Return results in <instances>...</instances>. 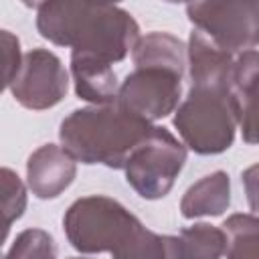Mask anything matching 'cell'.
Masks as SVG:
<instances>
[{"mask_svg":"<svg viewBox=\"0 0 259 259\" xmlns=\"http://www.w3.org/2000/svg\"><path fill=\"white\" fill-rule=\"evenodd\" d=\"M180 81L182 75L168 69H136L125 77V81L117 89L115 103L125 111L152 123L154 119L172 113L178 105Z\"/></svg>","mask_w":259,"mask_h":259,"instance_id":"7","label":"cell"},{"mask_svg":"<svg viewBox=\"0 0 259 259\" xmlns=\"http://www.w3.org/2000/svg\"><path fill=\"white\" fill-rule=\"evenodd\" d=\"M8 231H10V225L0 223V249H2V243L6 241V237H8Z\"/></svg>","mask_w":259,"mask_h":259,"instance_id":"21","label":"cell"},{"mask_svg":"<svg viewBox=\"0 0 259 259\" xmlns=\"http://www.w3.org/2000/svg\"><path fill=\"white\" fill-rule=\"evenodd\" d=\"M26 208V188L18 174L10 168H0V223L12 225Z\"/></svg>","mask_w":259,"mask_h":259,"instance_id":"17","label":"cell"},{"mask_svg":"<svg viewBox=\"0 0 259 259\" xmlns=\"http://www.w3.org/2000/svg\"><path fill=\"white\" fill-rule=\"evenodd\" d=\"M125 259H182V251L178 237H162L146 229Z\"/></svg>","mask_w":259,"mask_h":259,"instance_id":"19","label":"cell"},{"mask_svg":"<svg viewBox=\"0 0 259 259\" xmlns=\"http://www.w3.org/2000/svg\"><path fill=\"white\" fill-rule=\"evenodd\" d=\"M63 225L69 243L77 251H109L113 259H125L146 231L130 210L107 196H85L75 200Z\"/></svg>","mask_w":259,"mask_h":259,"instance_id":"3","label":"cell"},{"mask_svg":"<svg viewBox=\"0 0 259 259\" xmlns=\"http://www.w3.org/2000/svg\"><path fill=\"white\" fill-rule=\"evenodd\" d=\"M10 87L20 105L28 109H49L67 95L69 77L55 53L47 49H32L22 55Z\"/></svg>","mask_w":259,"mask_h":259,"instance_id":"8","label":"cell"},{"mask_svg":"<svg viewBox=\"0 0 259 259\" xmlns=\"http://www.w3.org/2000/svg\"><path fill=\"white\" fill-rule=\"evenodd\" d=\"M20 61H22V55H20L18 38L12 32L0 28V93L16 77Z\"/></svg>","mask_w":259,"mask_h":259,"instance_id":"20","label":"cell"},{"mask_svg":"<svg viewBox=\"0 0 259 259\" xmlns=\"http://www.w3.org/2000/svg\"><path fill=\"white\" fill-rule=\"evenodd\" d=\"M77 166L75 160L55 144L40 146L30 158L26 166L28 186L38 198H55L59 196L75 178Z\"/></svg>","mask_w":259,"mask_h":259,"instance_id":"9","label":"cell"},{"mask_svg":"<svg viewBox=\"0 0 259 259\" xmlns=\"http://www.w3.org/2000/svg\"><path fill=\"white\" fill-rule=\"evenodd\" d=\"M152 123L117 103L73 111L63 119L61 148L77 162L123 168L134 148L150 134Z\"/></svg>","mask_w":259,"mask_h":259,"instance_id":"2","label":"cell"},{"mask_svg":"<svg viewBox=\"0 0 259 259\" xmlns=\"http://www.w3.org/2000/svg\"><path fill=\"white\" fill-rule=\"evenodd\" d=\"M6 259H55L53 237L42 229L22 231L16 237Z\"/></svg>","mask_w":259,"mask_h":259,"instance_id":"18","label":"cell"},{"mask_svg":"<svg viewBox=\"0 0 259 259\" xmlns=\"http://www.w3.org/2000/svg\"><path fill=\"white\" fill-rule=\"evenodd\" d=\"M174 125L182 140L198 154H221L235 138V113L227 91L192 87L178 107Z\"/></svg>","mask_w":259,"mask_h":259,"instance_id":"4","label":"cell"},{"mask_svg":"<svg viewBox=\"0 0 259 259\" xmlns=\"http://www.w3.org/2000/svg\"><path fill=\"white\" fill-rule=\"evenodd\" d=\"M186 12L196 30L229 55L253 51L257 45V2H194Z\"/></svg>","mask_w":259,"mask_h":259,"instance_id":"6","label":"cell"},{"mask_svg":"<svg viewBox=\"0 0 259 259\" xmlns=\"http://www.w3.org/2000/svg\"><path fill=\"white\" fill-rule=\"evenodd\" d=\"M38 32L55 45L107 65L121 61L138 42V22L119 6L45 2L36 6Z\"/></svg>","mask_w":259,"mask_h":259,"instance_id":"1","label":"cell"},{"mask_svg":"<svg viewBox=\"0 0 259 259\" xmlns=\"http://www.w3.org/2000/svg\"><path fill=\"white\" fill-rule=\"evenodd\" d=\"M188 59H190L192 87L229 93L233 65H235L229 53L221 51L202 32L192 30L188 42Z\"/></svg>","mask_w":259,"mask_h":259,"instance_id":"10","label":"cell"},{"mask_svg":"<svg viewBox=\"0 0 259 259\" xmlns=\"http://www.w3.org/2000/svg\"><path fill=\"white\" fill-rule=\"evenodd\" d=\"M71 73L75 79V91L81 99L95 105L115 103L119 87L111 65L87 55L71 53Z\"/></svg>","mask_w":259,"mask_h":259,"instance_id":"12","label":"cell"},{"mask_svg":"<svg viewBox=\"0 0 259 259\" xmlns=\"http://www.w3.org/2000/svg\"><path fill=\"white\" fill-rule=\"evenodd\" d=\"M186 162L184 146L164 127L152 125L150 134L134 148L125 162L132 188L144 198L166 196Z\"/></svg>","mask_w":259,"mask_h":259,"instance_id":"5","label":"cell"},{"mask_svg":"<svg viewBox=\"0 0 259 259\" xmlns=\"http://www.w3.org/2000/svg\"><path fill=\"white\" fill-rule=\"evenodd\" d=\"M255 85H257V51H245L233 65L229 101L237 123L249 144H255Z\"/></svg>","mask_w":259,"mask_h":259,"instance_id":"11","label":"cell"},{"mask_svg":"<svg viewBox=\"0 0 259 259\" xmlns=\"http://www.w3.org/2000/svg\"><path fill=\"white\" fill-rule=\"evenodd\" d=\"M134 63L136 69L158 67L182 75L186 49L176 36L168 32H150L134 45Z\"/></svg>","mask_w":259,"mask_h":259,"instance_id":"14","label":"cell"},{"mask_svg":"<svg viewBox=\"0 0 259 259\" xmlns=\"http://www.w3.org/2000/svg\"><path fill=\"white\" fill-rule=\"evenodd\" d=\"M223 227L227 259H257V219L253 214H233Z\"/></svg>","mask_w":259,"mask_h":259,"instance_id":"16","label":"cell"},{"mask_svg":"<svg viewBox=\"0 0 259 259\" xmlns=\"http://www.w3.org/2000/svg\"><path fill=\"white\" fill-rule=\"evenodd\" d=\"M231 202V182L225 172H214L192 184L182 202L180 210L186 219L204 217V214H221Z\"/></svg>","mask_w":259,"mask_h":259,"instance_id":"13","label":"cell"},{"mask_svg":"<svg viewBox=\"0 0 259 259\" xmlns=\"http://www.w3.org/2000/svg\"><path fill=\"white\" fill-rule=\"evenodd\" d=\"M182 259H219L227 251V235L206 223L188 227L178 237Z\"/></svg>","mask_w":259,"mask_h":259,"instance_id":"15","label":"cell"}]
</instances>
